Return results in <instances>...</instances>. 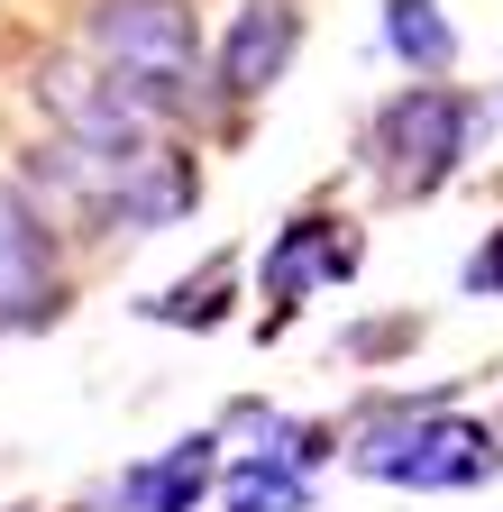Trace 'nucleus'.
Instances as JSON below:
<instances>
[{
  "instance_id": "f257e3e1",
  "label": "nucleus",
  "mask_w": 503,
  "mask_h": 512,
  "mask_svg": "<svg viewBox=\"0 0 503 512\" xmlns=\"http://www.w3.org/2000/svg\"><path fill=\"white\" fill-rule=\"evenodd\" d=\"M92 55L147 110H183L193 101V74H202V37H193L183 0H101L92 10Z\"/></svg>"
},
{
  "instance_id": "f03ea898",
  "label": "nucleus",
  "mask_w": 503,
  "mask_h": 512,
  "mask_svg": "<svg viewBox=\"0 0 503 512\" xmlns=\"http://www.w3.org/2000/svg\"><path fill=\"white\" fill-rule=\"evenodd\" d=\"M476 92H458V83H403L385 110H375V138H366V156L385 165V183L394 192H439L458 174V156L476 147Z\"/></svg>"
},
{
  "instance_id": "7ed1b4c3",
  "label": "nucleus",
  "mask_w": 503,
  "mask_h": 512,
  "mask_svg": "<svg viewBox=\"0 0 503 512\" xmlns=\"http://www.w3.org/2000/svg\"><path fill=\"white\" fill-rule=\"evenodd\" d=\"M494 467H503V439L476 430V421H449V412H430L412 430H366L357 439V476H375V485L439 494V485H485Z\"/></svg>"
},
{
  "instance_id": "20e7f679",
  "label": "nucleus",
  "mask_w": 503,
  "mask_h": 512,
  "mask_svg": "<svg viewBox=\"0 0 503 512\" xmlns=\"http://www.w3.org/2000/svg\"><path fill=\"white\" fill-rule=\"evenodd\" d=\"M46 320H55V238L0 183V330H46Z\"/></svg>"
},
{
  "instance_id": "39448f33",
  "label": "nucleus",
  "mask_w": 503,
  "mask_h": 512,
  "mask_svg": "<svg viewBox=\"0 0 503 512\" xmlns=\"http://www.w3.org/2000/svg\"><path fill=\"white\" fill-rule=\"evenodd\" d=\"M293 46H302V10L293 0H247V10L229 19V37H220V92L229 101H257L284 64H293Z\"/></svg>"
},
{
  "instance_id": "423d86ee",
  "label": "nucleus",
  "mask_w": 503,
  "mask_h": 512,
  "mask_svg": "<svg viewBox=\"0 0 503 512\" xmlns=\"http://www.w3.org/2000/svg\"><path fill=\"white\" fill-rule=\"evenodd\" d=\"M357 266V238H339V220H321V211H302L284 238H275V256H266V302L284 311V302H302L311 284H339Z\"/></svg>"
},
{
  "instance_id": "0eeeda50",
  "label": "nucleus",
  "mask_w": 503,
  "mask_h": 512,
  "mask_svg": "<svg viewBox=\"0 0 503 512\" xmlns=\"http://www.w3.org/2000/svg\"><path fill=\"white\" fill-rule=\"evenodd\" d=\"M211 448H220V439H174L156 467L119 476V503H129V512H193L202 485H211Z\"/></svg>"
},
{
  "instance_id": "6e6552de",
  "label": "nucleus",
  "mask_w": 503,
  "mask_h": 512,
  "mask_svg": "<svg viewBox=\"0 0 503 512\" xmlns=\"http://www.w3.org/2000/svg\"><path fill=\"white\" fill-rule=\"evenodd\" d=\"M385 46L412 64L421 83H439L458 64V28L439 19V0H385Z\"/></svg>"
},
{
  "instance_id": "1a4fd4ad",
  "label": "nucleus",
  "mask_w": 503,
  "mask_h": 512,
  "mask_svg": "<svg viewBox=\"0 0 503 512\" xmlns=\"http://www.w3.org/2000/svg\"><path fill=\"white\" fill-rule=\"evenodd\" d=\"M302 503H311V485H302V458H293V448L238 467V485H229V512H302Z\"/></svg>"
},
{
  "instance_id": "9d476101",
  "label": "nucleus",
  "mask_w": 503,
  "mask_h": 512,
  "mask_svg": "<svg viewBox=\"0 0 503 512\" xmlns=\"http://www.w3.org/2000/svg\"><path fill=\"white\" fill-rule=\"evenodd\" d=\"M220 284H229V266H211L202 284H174V293L156 302V320H220Z\"/></svg>"
},
{
  "instance_id": "9b49d317",
  "label": "nucleus",
  "mask_w": 503,
  "mask_h": 512,
  "mask_svg": "<svg viewBox=\"0 0 503 512\" xmlns=\"http://www.w3.org/2000/svg\"><path fill=\"white\" fill-rule=\"evenodd\" d=\"M467 293H503V229L467 256Z\"/></svg>"
}]
</instances>
